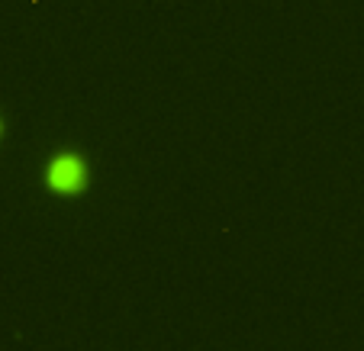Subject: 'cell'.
<instances>
[{"label": "cell", "instance_id": "obj_1", "mask_svg": "<svg viewBox=\"0 0 364 351\" xmlns=\"http://www.w3.org/2000/svg\"><path fill=\"white\" fill-rule=\"evenodd\" d=\"M48 184L55 187V190L62 193H75L84 187V165L77 158H58L55 165H52V171H48Z\"/></svg>", "mask_w": 364, "mask_h": 351}]
</instances>
